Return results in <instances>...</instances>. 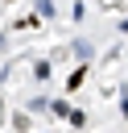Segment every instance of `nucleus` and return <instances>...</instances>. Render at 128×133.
Here are the masks:
<instances>
[{
  "instance_id": "nucleus-2",
  "label": "nucleus",
  "mask_w": 128,
  "mask_h": 133,
  "mask_svg": "<svg viewBox=\"0 0 128 133\" xmlns=\"http://www.w3.org/2000/svg\"><path fill=\"white\" fill-rule=\"evenodd\" d=\"M66 121H70V125H74V129H83V125H87V116H83V112H78V108H70V112H66Z\"/></svg>"
},
{
  "instance_id": "nucleus-1",
  "label": "nucleus",
  "mask_w": 128,
  "mask_h": 133,
  "mask_svg": "<svg viewBox=\"0 0 128 133\" xmlns=\"http://www.w3.org/2000/svg\"><path fill=\"white\" fill-rule=\"evenodd\" d=\"M83 79H87V66H74V71H70V79H66V91H74Z\"/></svg>"
}]
</instances>
